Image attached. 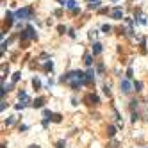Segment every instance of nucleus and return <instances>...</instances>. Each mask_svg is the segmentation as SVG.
Segmentation results:
<instances>
[{
    "instance_id": "obj_1",
    "label": "nucleus",
    "mask_w": 148,
    "mask_h": 148,
    "mask_svg": "<svg viewBox=\"0 0 148 148\" xmlns=\"http://www.w3.org/2000/svg\"><path fill=\"white\" fill-rule=\"evenodd\" d=\"M61 82H66V84H70L73 89H79L82 84H86V73L82 71H70V73H66L64 77H61Z\"/></svg>"
},
{
    "instance_id": "obj_2",
    "label": "nucleus",
    "mask_w": 148,
    "mask_h": 148,
    "mask_svg": "<svg viewBox=\"0 0 148 148\" xmlns=\"http://www.w3.org/2000/svg\"><path fill=\"white\" fill-rule=\"evenodd\" d=\"M36 38H38V34L34 32L32 27H27L22 34H20V39H22V41H25V39H36Z\"/></svg>"
},
{
    "instance_id": "obj_3",
    "label": "nucleus",
    "mask_w": 148,
    "mask_h": 148,
    "mask_svg": "<svg viewBox=\"0 0 148 148\" xmlns=\"http://www.w3.org/2000/svg\"><path fill=\"white\" fill-rule=\"evenodd\" d=\"M15 16H16V18H20V20H27V18H32V9H30V7H23V9H18Z\"/></svg>"
},
{
    "instance_id": "obj_4",
    "label": "nucleus",
    "mask_w": 148,
    "mask_h": 148,
    "mask_svg": "<svg viewBox=\"0 0 148 148\" xmlns=\"http://www.w3.org/2000/svg\"><path fill=\"white\" fill-rule=\"evenodd\" d=\"M84 102H86L87 105H98L100 100H98V96H96V95L89 93V95H86V96H84Z\"/></svg>"
},
{
    "instance_id": "obj_5",
    "label": "nucleus",
    "mask_w": 148,
    "mask_h": 148,
    "mask_svg": "<svg viewBox=\"0 0 148 148\" xmlns=\"http://www.w3.org/2000/svg\"><path fill=\"white\" fill-rule=\"evenodd\" d=\"M120 87H122V91L125 93V95H129V93L132 91V86H130V82H129V80H122Z\"/></svg>"
},
{
    "instance_id": "obj_6",
    "label": "nucleus",
    "mask_w": 148,
    "mask_h": 148,
    "mask_svg": "<svg viewBox=\"0 0 148 148\" xmlns=\"http://www.w3.org/2000/svg\"><path fill=\"white\" fill-rule=\"evenodd\" d=\"M111 16H112L114 20H122V18H123V11H122V7H114V9L111 11Z\"/></svg>"
},
{
    "instance_id": "obj_7",
    "label": "nucleus",
    "mask_w": 148,
    "mask_h": 148,
    "mask_svg": "<svg viewBox=\"0 0 148 148\" xmlns=\"http://www.w3.org/2000/svg\"><path fill=\"white\" fill-rule=\"evenodd\" d=\"M107 136H109L111 139H114V136H116V127H112V125L107 127Z\"/></svg>"
},
{
    "instance_id": "obj_8",
    "label": "nucleus",
    "mask_w": 148,
    "mask_h": 148,
    "mask_svg": "<svg viewBox=\"0 0 148 148\" xmlns=\"http://www.w3.org/2000/svg\"><path fill=\"white\" fill-rule=\"evenodd\" d=\"M45 104V98H36L34 102H32V107H36V109H39V107H43Z\"/></svg>"
},
{
    "instance_id": "obj_9",
    "label": "nucleus",
    "mask_w": 148,
    "mask_h": 148,
    "mask_svg": "<svg viewBox=\"0 0 148 148\" xmlns=\"http://www.w3.org/2000/svg\"><path fill=\"white\" fill-rule=\"evenodd\" d=\"M13 18H15V15H13V13H7V15H5V25H7V27L13 25Z\"/></svg>"
},
{
    "instance_id": "obj_10",
    "label": "nucleus",
    "mask_w": 148,
    "mask_h": 148,
    "mask_svg": "<svg viewBox=\"0 0 148 148\" xmlns=\"http://www.w3.org/2000/svg\"><path fill=\"white\" fill-rule=\"evenodd\" d=\"M93 75H95V71H93V70H89V71L86 73V84H91L93 82Z\"/></svg>"
},
{
    "instance_id": "obj_11",
    "label": "nucleus",
    "mask_w": 148,
    "mask_h": 148,
    "mask_svg": "<svg viewBox=\"0 0 148 148\" xmlns=\"http://www.w3.org/2000/svg\"><path fill=\"white\" fill-rule=\"evenodd\" d=\"M120 146H122V145H120L116 139H111L109 143H107V148H120Z\"/></svg>"
},
{
    "instance_id": "obj_12",
    "label": "nucleus",
    "mask_w": 148,
    "mask_h": 148,
    "mask_svg": "<svg viewBox=\"0 0 148 148\" xmlns=\"http://www.w3.org/2000/svg\"><path fill=\"white\" fill-rule=\"evenodd\" d=\"M100 52H102V45H100V43H95V45H93V54L98 56Z\"/></svg>"
},
{
    "instance_id": "obj_13",
    "label": "nucleus",
    "mask_w": 148,
    "mask_h": 148,
    "mask_svg": "<svg viewBox=\"0 0 148 148\" xmlns=\"http://www.w3.org/2000/svg\"><path fill=\"white\" fill-rule=\"evenodd\" d=\"M32 86H34V89H39L41 87V82H39V79L36 77V79H32Z\"/></svg>"
},
{
    "instance_id": "obj_14",
    "label": "nucleus",
    "mask_w": 148,
    "mask_h": 148,
    "mask_svg": "<svg viewBox=\"0 0 148 148\" xmlns=\"http://www.w3.org/2000/svg\"><path fill=\"white\" fill-rule=\"evenodd\" d=\"M75 5H77V4H75V0H68V2H66V7L71 9V11L75 9Z\"/></svg>"
},
{
    "instance_id": "obj_15",
    "label": "nucleus",
    "mask_w": 148,
    "mask_h": 148,
    "mask_svg": "<svg viewBox=\"0 0 148 148\" xmlns=\"http://www.w3.org/2000/svg\"><path fill=\"white\" fill-rule=\"evenodd\" d=\"M84 63H86V64H87V66H89V64H91V63H93V57H91V56H89V54H86V56H84Z\"/></svg>"
},
{
    "instance_id": "obj_16",
    "label": "nucleus",
    "mask_w": 148,
    "mask_h": 148,
    "mask_svg": "<svg viewBox=\"0 0 148 148\" xmlns=\"http://www.w3.org/2000/svg\"><path fill=\"white\" fill-rule=\"evenodd\" d=\"M61 114H54V116H52V122H56V123H61Z\"/></svg>"
},
{
    "instance_id": "obj_17",
    "label": "nucleus",
    "mask_w": 148,
    "mask_h": 148,
    "mask_svg": "<svg viewBox=\"0 0 148 148\" xmlns=\"http://www.w3.org/2000/svg\"><path fill=\"white\" fill-rule=\"evenodd\" d=\"M15 122H16V118H15V116H11L9 120H5V125H7V127H11V125L15 123Z\"/></svg>"
},
{
    "instance_id": "obj_18",
    "label": "nucleus",
    "mask_w": 148,
    "mask_h": 148,
    "mask_svg": "<svg viewBox=\"0 0 148 148\" xmlns=\"http://www.w3.org/2000/svg\"><path fill=\"white\" fill-rule=\"evenodd\" d=\"M52 68H54V64H52V61H48V63H45V70H46V71H50Z\"/></svg>"
},
{
    "instance_id": "obj_19",
    "label": "nucleus",
    "mask_w": 148,
    "mask_h": 148,
    "mask_svg": "<svg viewBox=\"0 0 148 148\" xmlns=\"http://www.w3.org/2000/svg\"><path fill=\"white\" fill-rule=\"evenodd\" d=\"M98 5H100V2H91L89 5H87V7H89V9H96Z\"/></svg>"
},
{
    "instance_id": "obj_20",
    "label": "nucleus",
    "mask_w": 148,
    "mask_h": 148,
    "mask_svg": "<svg viewBox=\"0 0 148 148\" xmlns=\"http://www.w3.org/2000/svg\"><path fill=\"white\" fill-rule=\"evenodd\" d=\"M18 79H20V71L13 73V82H18Z\"/></svg>"
},
{
    "instance_id": "obj_21",
    "label": "nucleus",
    "mask_w": 148,
    "mask_h": 148,
    "mask_svg": "<svg viewBox=\"0 0 148 148\" xmlns=\"http://www.w3.org/2000/svg\"><path fill=\"white\" fill-rule=\"evenodd\" d=\"M102 30L105 32V34H109V32H111V27H109V25H104V27H102Z\"/></svg>"
},
{
    "instance_id": "obj_22",
    "label": "nucleus",
    "mask_w": 148,
    "mask_h": 148,
    "mask_svg": "<svg viewBox=\"0 0 148 148\" xmlns=\"http://www.w3.org/2000/svg\"><path fill=\"white\" fill-rule=\"evenodd\" d=\"M104 93H105V95H107V96H109V95H111V89H109V86H107V84L104 86Z\"/></svg>"
},
{
    "instance_id": "obj_23",
    "label": "nucleus",
    "mask_w": 148,
    "mask_h": 148,
    "mask_svg": "<svg viewBox=\"0 0 148 148\" xmlns=\"http://www.w3.org/2000/svg\"><path fill=\"white\" fill-rule=\"evenodd\" d=\"M43 114H45V118H48V116L52 118V116H54V114H52V112H50L48 109H45V111H43Z\"/></svg>"
},
{
    "instance_id": "obj_24",
    "label": "nucleus",
    "mask_w": 148,
    "mask_h": 148,
    "mask_svg": "<svg viewBox=\"0 0 148 148\" xmlns=\"http://www.w3.org/2000/svg\"><path fill=\"white\" fill-rule=\"evenodd\" d=\"M57 30H59V34H64V32H66V29H64L63 25H59V27H57Z\"/></svg>"
},
{
    "instance_id": "obj_25",
    "label": "nucleus",
    "mask_w": 148,
    "mask_h": 148,
    "mask_svg": "<svg viewBox=\"0 0 148 148\" xmlns=\"http://www.w3.org/2000/svg\"><path fill=\"white\" fill-rule=\"evenodd\" d=\"M134 89H136V91H141V82H136V84H134Z\"/></svg>"
},
{
    "instance_id": "obj_26",
    "label": "nucleus",
    "mask_w": 148,
    "mask_h": 148,
    "mask_svg": "<svg viewBox=\"0 0 148 148\" xmlns=\"http://www.w3.org/2000/svg\"><path fill=\"white\" fill-rule=\"evenodd\" d=\"M127 79H132V68L127 70Z\"/></svg>"
},
{
    "instance_id": "obj_27",
    "label": "nucleus",
    "mask_w": 148,
    "mask_h": 148,
    "mask_svg": "<svg viewBox=\"0 0 148 148\" xmlns=\"http://www.w3.org/2000/svg\"><path fill=\"white\" fill-rule=\"evenodd\" d=\"M98 71H100V73H104V64H102V63L98 64Z\"/></svg>"
},
{
    "instance_id": "obj_28",
    "label": "nucleus",
    "mask_w": 148,
    "mask_h": 148,
    "mask_svg": "<svg viewBox=\"0 0 148 148\" xmlns=\"http://www.w3.org/2000/svg\"><path fill=\"white\" fill-rule=\"evenodd\" d=\"M57 148H64V141H59V143H57Z\"/></svg>"
},
{
    "instance_id": "obj_29",
    "label": "nucleus",
    "mask_w": 148,
    "mask_h": 148,
    "mask_svg": "<svg viewBox=\"0 0 148 148\" xmlns=\"http://www.w3.org/2000/svg\"><path fill=\"white\" fill-rule=\"evenodd\" d=\"M29 148H39V146H38V145H30Z\"/></svg>"
}]
</instances>
